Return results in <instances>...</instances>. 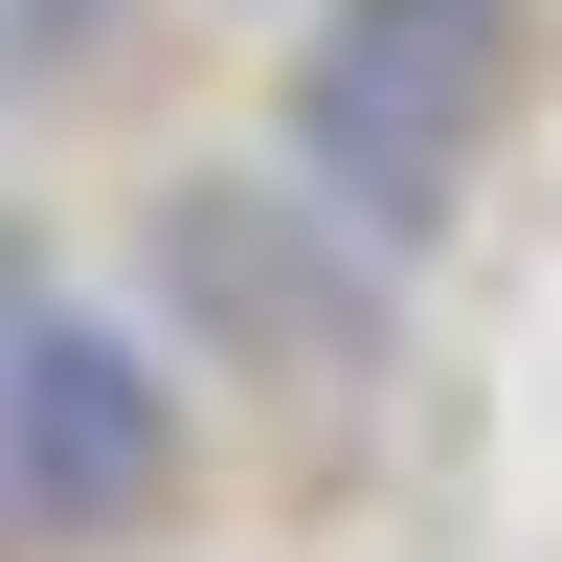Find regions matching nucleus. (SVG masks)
<instances>
[{"label":"nucleus","mask_w":562,"mask_h":562,"mask_svg":"<svg viewBox=\"0 0 562 562\" xmlns=\"http://www.w3.org/2000/svg\"><path fill=\"white\" fill-rule=\"evenodd\" d=\"M495 68H518V0H315V45H293V203L405 270L473 203Z\"/></svg>","instance_id":"1"},{"label":"nucleus","mask_w":562,"mask_h":562,"mask_svg":"<svg viewBox=\"0 0 562 562\" xmlns=\"http://www.w3.org/2000/svg\"><path fill=\"white\" fill-rule=\"evenodd\" d=\"M0 495L45 540H158L180 518V360L135 315L45 293L23 248H0Z\"/></svg>","instance_id":"2"},{"label":"nucleus","mask_w":562,"mask_h":562,"mask_svg":"<svg viewBox=\"0 0 562 562\" xmlns=\"http://www.w3.org/2000/svg\"><path fill=\"white\" fill-rule=\"evenodd\" d=\"M0 45H23V68H90V45H113V0H0Z\"/></svg>","instance_id":"3"}]
</instances>
